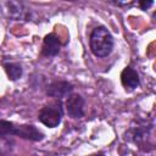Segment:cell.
<instances>
[{
    "label": "cell",
    "mask_w": 156,
    "mask_h": 156,
    "mask_svg": "<svg viewBox=\"0 0 156 156\" xmlns=\"http://www.w3.org/2000/svg\"><path fill=\"white\" fill-rule=\"evenodd\" d=\"M89 45H90L91 52L96 57L102 58L111 54L115 45V40L112 34L106 27L99 26L93 29L89 39Z\"/></svg>",
    "instance_id": "cell-1"
},
{
    "label": "cell",
    "mask_w": 156,
    "mask_h": 156,
    "mask_svg": "<svg viewBox=\"0 0 156 156\" xmlns=\"http://www.w3.org/2000/svg\"><path fill=\"white\" fill-rule=\"evenodd\" d=\"M84 99L79 94H71L66 100V111L71 118H82L84 116Z\"/></svg>",
    "instance_id": "cell-3"
},
{
    "label": "cell",
    "mask_w": 156,
    "mask_h": 156,
    "mask_svg": "<svg viewBox=\"0 0 156 156\" xmlns=\"http://www.w3.org/2000/svg\"><path fill=\"white\" fill-rule=\"evenodd\" d=\"M94 156H105L104 154H101V152H99V154H96V155H94Z\"/></svg>",
    "instance_id": "cell-11"
},
{
    "label": "cell",
    "mask_w": 156,
    "mask_h": 156,
    "mask_svg": "<svg viewBox=\"0 0 156 156\" xmlns=\"http://www.w3.org/2000/svg\"><path fill=\"white\" fill-rule=\"evenodd\" d=\"M73 90V85L66 80H55L46 87V95L56 100L66 98Z\"/></svg>",
    "instance_id": "cell-4"
},
{
    "label": "cell",
    "mask_w": 156,
    "mask_h": 156,
    "mask_svg": "<svg viewBox=\"0 0 156 156\" xmlns=\"http://www.w3.org/2000/svg\"><path fill=\"white\" fill-rule=\"evenodd\" d=\"M15 132H16L15 123L10 121L0 119V138H5L7 135H15Z\"/></svg>",
    "instance_id": "cell-9"
},
{
    "label": "cell",
    "mask_w": 156,
    "mask_h": 156,
    "mask_svg": "<svg viewBox=\"0 0 156 156\" xmlns=\"http://www.w3.org/2000/svg\"><path fill=\"white\" fill-rule=\"evenodd\" d=\"M4 68H5V72L9 77V79H11V80H17L22 77L23 69H22V66L17 62H7L4 65Z\"/></svg>",
    "instance_id": "cell-8"
},
{
    "label": "cell",
    "mask_w": 156,
    "mask_h": 156,
    "mask_svg": "<svg viewBox=\"0 0 156 156\" xmlns=\"http://www.w3.org/2000/svg\"><path fill=\"white\" fill-rule=\"evenodd\" d=\"M62 107L60 102L56 104H51L48 106H44L38 116V119L46 127L49 128H55L61 123L62 119Z\"/></svg>",
    "instance_id": "cell-2"
},
{
    "label": "cell",
    "mask_w": 156,
    "mask_h": 156,
    "mask_svg": "<svg viewBox=\"0 0 156 156\" xmlns=\"http://www.w3.org/2000/svg\"><path fill=\"white\" fill-rule=\"evenodd\" d=\"M60 48H61L60 39L55 34L51 33V34L45 35V38H44L41 54L46 57H54L60 52Z\"/></svg>",
    "instance_id": "cell-6"
},
{
    "label": "cell",
    "mask_w": 156,
    "mask_h": 156,
    "mask_svg": "<svg viewBox=\"0 0 156 156\" xmlns=\"http://www.w3.org/2000/svg\"><path fill=\"white\" fill-rule=\"evenodd\" d=\"M121 82L124 88L135 89L140 84V78L135 69H133L132 67H126L121 73Z\"/></svg>",
    "instance_id": "cell-7"
},
{
    "label": "cell",
    "mask_w": 156,
    "mask_h": 156,
    "mask_svg": "<svg viewBox=\"0 0 156 156\" xmlns=\"http://www.w3.org/2000/svg\"><path fill=\"white\" fill-rule=\"evenodd\" d=\"M152 4H154V1H140V2H139V6H140L141 10H146V9H149Z\"/></svg>",
    "instance_id": "cell-10"
},
{
    "label": "cell",
    "mask_w": 156,
    "mask_h": 156,
    "mask_svg": "<svg viewBox=\"0 0 156 156\" xmlns=\"http://www.w3.org/2000/svg\"><path fill=\"white\" fill-rule=\"evenodd\" d=\"M15 135L26 139V140H30V141H40L44 139V133L41 130H39L38 128H35L32 124H20L16 126V132Z\"/></svg>",
    "instance_id": "cell-5"
}]
</instances>
